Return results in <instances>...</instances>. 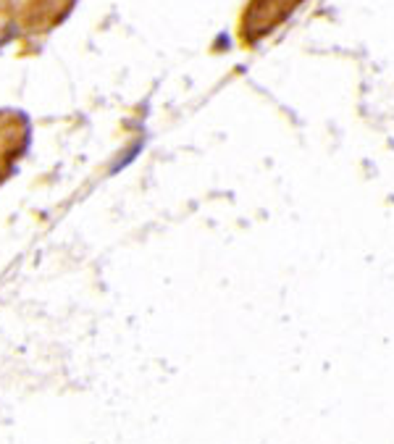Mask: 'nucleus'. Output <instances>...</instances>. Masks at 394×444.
I'll use <instances>...</instances> for the list:
<instances>
[{
    "mask_svg": "<svg viewBox=\"0 0 394 444\" xmlns=\"http://www.w3.org/2000/svg\"><path fill=\"white\" fill-rule=\"evenodd\" d=\"M16 129H24V126H16L8 113L0 116V181L6 179V174L11 171L16 156L24 147V134L16 137Z\"/></svg>",
    "mask_w": 394,
    "mask_h": 444,
    "instance_id": "nucleus-1",
    "label": "nucleus"
}]
</instances>
